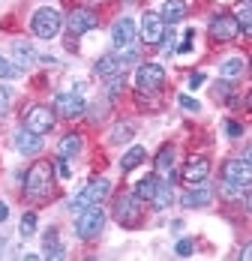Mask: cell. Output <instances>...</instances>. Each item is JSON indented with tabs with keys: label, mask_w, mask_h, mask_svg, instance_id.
Segmentation results:
<instances>
[{
	"label": "cell",
	"mask_w": 252,
	"mask_h": 261,
	"mask_svg": "<svg viewBox=\"0 0 252 261\" xmlns=\"http://www.w3.org/2000/svg\"><path fill=\"white\" fill-rule=\"evenodd\" d=\"M54 171L63 177V180H69L72 177V168H69V162H66V156H57L54 159Z\"/></svg>",
	"instance_id": "32"
},
{
	"label": "cell",
	"mask_w": 252,
	"mask_h": 261,
	"mask_svg": "<svg viewBox=\"0 0 252 261\" xmlns=\"http://www.w3.org/2000/svg\"><path fill=\"white\" fill-rule=\"evenodd\" d=\"M150 201H153L156 210L171 207V201H174V195H171V180H159V186H156V192H153Z\"/></svg>",
	"instance_id": "22"
},
{
	"label": "cell",
	"mask_w": 252,
	"mask_h": 261,
	"mask_svg": "<svg viewBox=\"0 0 252 261\" xmlns=\"http://www.w3.org/2000/svg\"><path fill=\"white\" fill-rule=\"evenodd\" d=\"M246 207H249V213H252V192L246 195Z\"/></svg>",
	"instance_id": "44"
},
{
	"label": "cell",
	"mask_w": 252,
	"mask_h": 261,
	"mask_svg": "<svg viewBox=\"0 0 252 261\" xmlns=\"http://www.w3.org/2000/svg\"><path fill=\"white\" fill-rule=\"evenodd\" d=\"M225 132H228V138H240V135H243V126H240L237 120H228V123H225Z\"/></svg>",
	"instance_id": "38"
},
{
	"label": "cell",
	"mask_w": 252,
	"mask_h": 261,
	"mask_svg": "<svg viewBox=\"0 0 252 261\" xmlns=\"http://www.w3.org/2000/svg\"><path fill=\"white\" fill-rule=\"evenodd\" d=\"M249 108H252V90H249Z\"/></svg>",
	"instance_id": "45"
},
{
	"label": "cell",
	"mask_w": 252,
	"mask_h": 261,
	"mask_svg": "<svg viewBox=\"0 0 252 261\" xmlns=\"http://www.w3.org/2000/svg\"><path fill=\"white\" fill-rule=\"evenodd\" d=\"M180 108H183V111L198 114V111H201V102H198V99H192V96H180Z\"/></svg>",
	"instance_id": "36"
},
{
	"label": "cell",
	"mask_w": 252,
	"mask_h": 261,
	"mask_svg": "<svg viewBox=\"0 0 252 261\" xmlns=\"http://www.w3.org/2000/svg\"><path fill=\"white\" fill-rule=\"evenodd\" d=\"M186 12H189L186 0H165L159 15H162V21H165V24H177V21H183V18H186Z\"/></svg>",
	"instance_id": "17"
},
{
	"label": "cell",
	"mask_w": 252,
	"mask_h": 261,
	"mask_svg": "<svg viewBox=\"0 0 252 261\" xmlns=\"http://www.w3.org/2000/svg\"><path fill=\"white\" fill-rule=\"evenodd\" d=\"M213 93H216L219 99H225V96H228V84H216V87H213Z\"/></svg>",
	"instance_id": "40"
},
{
	"label": "cell",
	"mask_w": 252,
	"mask_h": 261,
	"mask_svg": "<svg viewBox=\"0 0 252 261\" xmlns=\"http://www.w3.org/2000/svg\"><path fill=\"white\" fill-rule=\"evenodd\" d=\"M12 57H15V63H18L21 69H27V66L36 63V51H33L27 42H15V45H12Z\"/></svg>",
	"instance_id": "24"
},
{
	"label": "cell",
	"mask_w": 252,
	"mask_h": 261,
	"mask_svg": "<svg viewBox=\"0 0 252 261\" xmlns=\"http://www.w3.org/2000/svg\"><path fill=\"white\" fill-rule=\"evenodd\" d=\"M84 111H87V102L78 93H57L54 96V114H60L63 120H75Z\"/></svg>",
	"instance_id": "7"
},
{
	"label": "cell",
	"mask_w": 252,
	"mask_h": 261,
	"mask_svg": "<svg viewBox=\"0 0 252 261\" xmlns=\"http://www.w3.org/2000/svg\"><path fill=\"white\" fill-rule=\"evenodd\" d=\"M6 219H9V207L0 201V222H6Z\"/></svg>",
	"instance_id": "42"
},
{
	"label": "cell",
	"mask_w": 252,
	"mask_h": 261,
	"mask_svg": "<svg viewBox=\"0 0 252 261\" xmlns=\"http://www.w3.org/2000/svg\"><path fill=\"white\" fill-rule=\"evenodd\" d=\"M237 24H240V33L252 36V9H243V12L237 15Z\"/></svg>",
	"instance_id": "31"
},
{
	"label": "cell",
	"mask_w": 252,
	"mask_h": 261,
	"mask_svg": "<svg viewBox=\"0 0 252 261\" xmlns=\"http://www.w3.org/2000/svg\"><path fill=\"white\" fill-rule=\"evenodd\" d=\"M21 72H24V69H21L18 63H9V60L0 54V79H18Z\"/></svg>",
	"instance_id": "27"
},
{
	"label": "cell",
	"mask_w": 252,
	"mask_h": 261,
	"mask_svg": "<svg viewBox=\"0 0 252 261\" xmlns=\"http://www.w3.org/2000/svg\"><path fill=\"white\" fill-rule=\"evenodd\" d=\"M60 27H63L60 12H57V9H48V6L36 9L33 18H30V30H33V36H39V39H54V36L60 33Z\"/></svg>",
	"instance_id": "3"
},
{
	"label": "cell",
	"mask_w": 252,
	"mask_h": 261,
	"mask_svg": "<svg viewBox=\"0 0 252 261\" xmlns=\"http://www.w3.org/2000/svg\"><path fill=\"white\" fill-rule=\"evenodd\" d=\"M222 180H231L237 186H249L252 183V162L246 159H228L222 165Z\"/></svg>",
	"instance_id": "12"
},
{
	"label": "cell",
	"mask_w": 252,
	"mask_h": 261,
	"mask_svg": "<svg viewBox=\"0 0 252 261\" xmlns=\"http://www.w3.org/2000/svg\"><path fill=\"white\" fill-rule=\"evenodd\" d=\"M51 192H54V165L39 159L24 171V195L30 201H48Z\"/></svg>",
	"instance_id": "1"
},
{
	"label": "cell",
	"mask_w": 252,
	"mask_h": 261,
	"mask_svg": "<svg viewBox=\"0 0 252 261\" xmlns=\"http://www.w3.org/2000/svg\"><path fill=\"white\" fill-rule=\"evenodd\" d=\"M210 201H213V192H210V189H204V186L189 189V192H183V195H180V204H183V207H207Z\"/></svg>",
	"instance_id": "18"
},
{
	"label": "cell",
	"mask_w": 252,
	"mask_h": 261,
	"mask_svg": "<svg viewBox=\"0 0 252 261\" xmlns=\"http://www.w3.org/2000/svg\"><path fill=\"white\" fill-rule=\"evenodd\" d=\"M138 33H141V42H147V45H159L162 36H165V21H162V15H159V12H144V15H141V27H138Z\"/></svg>",
	"instance_id": "9"
},
{
	"label": "cell",
	"mask_w": 252,
	"mask_h": 261,
	"mask_svg": "<svg viewBox=\"0 0 252 261\" xmlns=\"http://www.w3.org/2000/svg\"><path fill=\"white\" fill-rule=\"evenodd\" d=\"M75 153H81V135H75V132H69V135H63L60 138V156H75Z\"/></svg>",
	"instance_id": "26"
},
{
	"label": "cell",
	"mask_w": 252,
	"mask_h": 261,
	"mask_svg": "<svg viewBox=\"0 0 252 261\" xmlns=\"http://www.w3.org/2000/svg\"><path fill=\"white\" fill-rule=\"evenodd\" d=\"M96 12L93 9H87V6H78L72 9L69 15H66V27H69V33H75V36H84V33H90V30H96Z\"/></svg>",
	"instance_id": "8"
},
{
	"label": "cell",
	"mask_w": 252,
	"mask_h": 261,
	"mask_svg": "<svg viewBox=\"0 0 252 261\" xmlns=\"http://www.w3.org/2000/svg\"><path fill=\"white\" fill-rule=\"evenodd\" d=\"M156 171L159 174H168V180L174 183V147L171 144L156 153Z\"/></svg>",
	"instance_id": "19"
},
{
	"label": "cell",
	"mask_w": 252,
	"mask_h": 261,
	"mask_svg": "<svg viewBox=\"0 0 252 261\" xmlns=\"http://www.w3.org/2000/svg\"><path fill=\"white\" fill-rule=\"evenodd\" d=\"M54 123H57V114H54V108H48V105H33V108L24 114V129L36 132V135L51 132Z\"/></svg>",
	"instance_id": "5"
},
{
	"label": "cell",
	"mask_w": 252,
	"mask_h": 261,
	"mask_svg": "<svg viewBox=\"0 0 252 261\" xmlns=\"http://www.w3.org/2000/svg\"><path fill=\"white\" fill-rule=\"evenodd\" d=\"M243 159H246V162H252V147H246V153H243Z\"/></svg>",
	"instance_id": "43"
},
{
	"label": "cell",
	"mask_w": 252,
	"mask_h": 261,
	"mask_svg": "<svg viewBox=\"0 0 252 261\" xmlns=\"http://www.w3.org/2000/svg\"><path fill=\"white\" fill-rule=\"evenodd\" d=\"M102 228H105V210L99 204H93V207L81 210L75 219V234L81 240H93V237L102 234Z\"/></svg>",
	"instance_id": "4"
},
{
	"label": "cell",
	"mask_w": 252,
	"mask_h": 261,
	"mask_svg": "<svg viewBox=\"0 0 252 261\" xmlns=\"http://www.w3.org/2000/svg\"><path fill=\"white\" fill-rule=\"evenodd\" d=\"M42 252H45V258H63V255H66L63 243L57 240V228H48V231H45V240H42Z\"/></svg>",
	"instance_id": "20"
},
{
	"label": "cell",
	"mask_w": 252,
	"mask_h": 261,
	"mask_svg": "<svg viewBox=\"0 0 252 261\" xmlns=\"http://www.w3.org/2000/svg\"><path fill=\"white\" fill-rule=\"evenodd\" d=\"M243 186H237V183H231V180H222V195L225 198H240L243 192H240Z\"/></svg>",
	"instance_id": "34"
},
{
	"label": "cell",
	"mask_w": 252,
	"mask_h": 261,
	"mask_svg": "<svg viewBox=\"0 0 252 261\" xmlns=\"http://www.w3.org/2000/svg\"><path fill=\"white\" fill-rule=\"evenodd\" d=\"M144 156H147V153H144V147H141V144L129 147V150L123 153V159H120V171H126V174H129L135 165H141V162H144Z\"/></svg>",
	"instance_id": "25"
},
{
	"label": "cell",
	"mask_w": 252,
	"mask_h": 261,
	"mask_svg": "<svg viewBox=\"0 0 252 261\" xmlns=\"http://www.w3.org/2000/svg\"><path fill=\"white\" fill-rule=\"evenodd\" d=\"M135 33H138V24H135L132 18H120L117 24L111 27V42H114V48H117V51L129 48V45L135 42Z\"/></svg>",
	"instance_id": "14"
},
{
	"label": "cell",
	"mask_w": 252,
	"mask_h": 261,
	"mask_svg": "<svg viewBox=\"0 0 252 261\" xmlns=\"http://www.w3.org/2000/svg\"><path fill=\"white\" fill-rule=\"evenodd\" d=\"M132 132H135V126H132V123H120L117 129L111 132V141H114V144H126V141L132 138Z\"/></svg>",
	"instance_id": "28"
},
{
	"label": "cell",
	"mask_w": 252,
	"mask_h": 261,
	"mask_svg": "<svg viewBox=\"0 0 252 261\" xmlns=\"http://www.w3.org/2000/svg\"><path fill=\"white\" fill-rule=\"evenodd\" d=\"M243 72H246V60H243V57H228L225 63L219 66V75H222L225 81H234V79H240Z\"/></svg>",
	"instance_id": "21"
},
{
	"label": "cell",
	"mask_w": 252,
	"mask_h": 261,
	"mask_svg": "<svg viewBox=\"0 0 252 261\" xmlns=\"http://www.w3.org/2000/svg\"><path fill=\"white\" fill-rule=\"evenodd\" d=\"M249 9H252V0H249Z\"/></svg>",
	"instance_id": "47"
},
{
	"label": "cell",
	"mask_w": 252,
	"mask_h": 261,
	"mask_svg": "<svg viewBox=\"0 0 252 261\" xmlns=\"http://www.w3.org/2000/svg\"><path fill=\"white\" fill-rule=\"evenodd\" d=\"M240 258H243V261H252V243H246V249L240 252Z\"/></svg>",
	"instance_id": "41"
},
{
	"label": "cell",
	"mask_w": 252,
	"mask_h": 261,
	"mask_svg": "<svg viewBox=\"0 0 252 261\" xmlns=\"http://www.w3.org/2000/svg\"><path fill=\"white\" fill-rule=\"evenodd\" d=\"M174 252L180 255V258H186V255H192V240L189 237H180L174 243Z\"/></svg>",
	"instance_id": "33"
},
{
	"label": "cell",
	"mask_w": 252,
	"mask_h": 261,
	"mask_svg": "<svg viewBox=\"0 0 252 261\" xmlns=\"http://www.w3.org/2000/svg\"><path fill=\"white\" fill-rule=\"evenodd\" d=\"M36 234V213H24L21 216V237H33Z\"/></svg>",
	"instance_id": "30"
},
{
	"label": "cell",
	"mask_w": 252,
	"mask_h": 261,
	"mask_svg": "<svg viewBox=\"0 0 252 261\" xmlns=\"http://www.w3.org/2000/svg\"><path fill=\"white\" fill-rule=\"evenodd\" d=\"M12 105V90L9 87H0V114H6Z\"/></svg>",
	"instance_id": "37"
},
{
	"label": "cell",
	"mask_w": 252,
	"mask_h": 261,
	"mask_svg": "<svg viewBox=\"0 0 252 261\" xmlns=\"http://www.w3.org/2000/svg\"><path fill=\"white\" fill-rule=\"evenodd\" d=\"M93 72L99 75V79H114V75H123V63H120V57H117V51L111 54H102L99 60H96V66H93Z\"/></svg>",
	"instance_id": "16"
},
{
	"label": "cell",
	"mask_w": 252,
	"mask_h": 261,
	"mask_svg": "<svg viewBox=\"0 0 252 261\" xmlns=\"http://www.w3.org/2000/svg\"><path fill=\"white\" fill-rule=\"evenodd\" d=\"M105 93H108V99H117V96L123 93V75H114V79H108Z\"/></svg>",
	"instance_id": "29"
},
{
	"label": "cell",
	"mask_w": 252,
	"mask_h": 261,
	"mask_svg": "<svg viewBox=\"0 0 252 261\" xmlns=\"http://www.w3.org/2000/svg\"><path fill=\"white\" fill-rule=\"evenodd\" d=\"M204 81H207V79H204V72H195V75L189 79V90H195V87H201Z\"/></svg>",
	"instance_id": "39"
},
{
	"label": "cell",
	"mask_w": 252,
	"mask_h": 261,
	"mask_svg": "<svg viewBox=\"0 0 252 261\" xmlns=\"http://www.w3.org/2000/svg\"><path fill=\"white\" fill-rule=\"evenodd\" d=\"M237 33H240L237 15H216L210 21V39L213 42H231V39H237Z\"/></svg>",
	"instance_id": "10"
},
{
	"label": "cell",
	"mask_w": 252,
	"mask_h": 261,
	"mask_svg": "<svg viewBox=\"0 0 252 261\" xmlns=\"http://www.w3.org/2000/svg\"><path fill=\"white\" fill-rule=\"evenodd\" d=\"M192 39H195V30L189 27V30H186V36H183V42L177 45L174 51H180V54H189V51H192Z\"/></svg>",
	"instance_id": "35"
},
{
	"label": "cell",
	"mask_w": 252,
	"mask_h": 261,
	"mask_svg": "<svg viewBox=\"0 0 252 261\" xmlns=\"http://www.w3.org/2000/svg\"><path fill=\"white\" fill-rule=\"evenodd\" d=\"M108 195H111V180H108V177H96V180H90L75 198L69 201V210H72V213H81V210H87V207H93V204H99V201H105Z\"/></svg>",
	"instance_id": "2"
},
{
	"label": "cell",
	"mask_w": 252,
	"mask_h": 261,
	"mask_svg": "<svg viewBox=\"0 0 252 261\" xmlns=\"http://www.w3.org/2000/svg\"><path fill=\"white\" fill-rule=\"evenodd\" d=\"M180 177H183V183H204L210 177V159L207 156H189L186 165H183V171H180Z\"/></svg>",
	"instance_id": "13"
},
{
	"label": "cell",
	"mask_w": 252,
	"mask_h": 261,
	"mask_svg": "<svg viewBox=\"0 0 252 261\" xmlns=\"http://www.w3.org/2000/svg\"><path fill=\"white\" fill-rule=\"evenodd\" d=\"M42 135H36V132L30 129H18L15 132V150L18 153H24V156H39L42 153Z\"/></svg>",
	"instance_id": "15"
},
{
	"label": "cell",
	"mask_w": 252,
	"mask_h": 261,
	"mask_svg": "<svg viewBox=\"0 0 252 261\" xmlns=\"http://www.w3.org/2000/svg\"><path fill=\"white\" fill-rule=\"evenodd\" d=\"M249 72H252V60H249Z\"/></svg>",
	"instance_id": "46"
},
{
	"label": "cell",
	"mask_w": 252,
	"mask_h": 261,
	"mask_svg": "<svg viewBox=\"0 0 252 261\" xmlns=\"http://www.w3.org/2000/svg\"><path fill=\"white\" fill-rule=\"evenodd\" d=\"M162 81H165V69H162L159 63H141V66L135 69V87H138V93H153V90H159Z\"/></svg>",
	"instance_id": "6"
},
{
	"label": "cell",
	"mask_w": 252,
	"mask_h": 261,
	"mask_svg": "<svg viewBox=\"0 0 252 261\" xmlns=\"http://www.w3.org/2000/svg\"><path fill=\"white\" fill-rule=\"evenodd\" d=\"M114 216H117V222H123V225H135V222H138V216H141L138 195H135V192L120 195V198L114 201Z\"/></svg>",
	"instance_id": "11"
},
{
	"label": "cell",
	"mask_w": 252,
	"mask_h": 261,
	"mask_svg": "<svg viewBox=\"0 0 252 261\" xmlns=\"http://www.w3.org/2000/svg\"><path fill=\"white\" fill-rule=\"evenodd\" d=\"M156 186H159V177L156 174H147V177H141V180L135 183V195H138V201H150L153 192H156Z\"/></svg>",
	"instance_id": "23"
}]
</instances>
